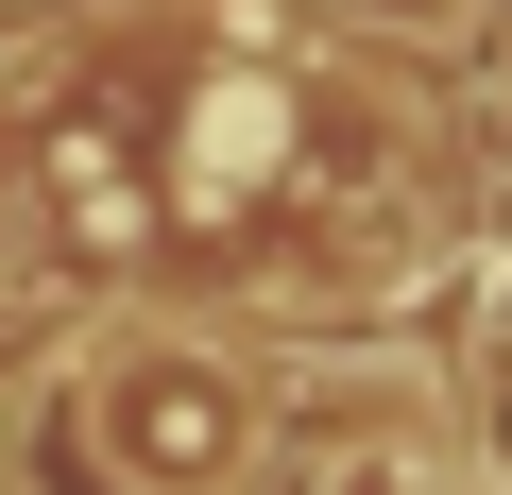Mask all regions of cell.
I'll return each mask as SVG.
<instances>
[{"mask_svg": "<svg viewBox=\"0 0 512 495\" xmlns=\"http://www.w3.org/2000/svg\"><path fill=\"white\" fill-rule=\"evenodd\" d=\"M308 18H342V35H410V52H461L478 0H308Z\"/></svg>", "mask_w": 512, "mask_h": 495, "instance_id": "277c9868", "label": "cell"}, {"mask_svg": "<svg viewBox=\"0 0 512 495\" xmlns=\"http://www.w3.org/2000/svg\"><path fill=\"white\" fill-rule=\"evenodd\" d=\"M308 495H461V461L444 444H410V427H359V444H325V478Z\"/></svg>", "mask_w": 512, "mask_h": 495, "instance_id": "7a4b0ae2", "label": "cell"}, {"mask_svg": "<svg viewBox=\"0 0 512 495\" xmlns=\"http://www.w3.org/2000/svg\"><path fill=\"white\" fill-rule=\"evenodd\" d=\"M461 444H478V478L512 495V342H478V359H461Z\"/></svg>", "mask_w": 512, "mask_h": 495, "instance_id": "3957f363", "label": "cell"}, {"mask_svg": "<svg viewBox=\"0 0 512 495\" xmlns=\"http://www.w3.org/2000/svg\"><path fill=\"white\" fill-rule=\"evenodd\" d=\"M69 410L103 427V478H120V495H222L256 444H274V393H256L222 342H171V325L86 342Z\"/></svg>", "mask_w": 512, "mask_h": 495, "instance_id": "6da1fadb", "label": "cell"}]
</instances>
